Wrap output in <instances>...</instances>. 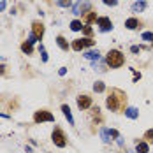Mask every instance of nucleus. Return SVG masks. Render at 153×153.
I'll return each mask as SVG.
<instances>
[{
    "instance_id": "9d476101",
    "label": "nucleus",
    "mask_w": 153,
    "mask_h": 153,
    "mask_svg": "<svg viewBox=\"0 0 153 153\" xmlns=\"http://www.w3.org/2000/svg\"><path fill=\"white\" fill-rule=\"evenodd\" d=\"M141 27V21H139L137 18H128L127 21H125V28L127 30H136Z\"/></svg>"
},
{
    "instance_id": "f3484780",
    "label": "nucleus",
    "mask_w": 153,
    "mask_h": 153,
    "mask_svg": "<svg viewBox=\"0 0 153 153\" xmlns=\"http://www.w3.org/2000/svg\"><path fill=\"white\" fill-rule=\"evenodd\" d=\"M85 58H88V60H92V62H99V60H102V58H100V53H99V51H86V53H85Z\"/></svg>"
},
{
    "instance_id": "2f4dec72",
    "label": "nucleus",
    "mask_w": 153,
    "mask_h": 153,
    "mask_svg": "<svg viewBox=\"0 0 153 153\" xmlns=\"http://www.w3.org/2000/svg\"><path fill=\"white\" fill-rule=\"evenodd\" d=\"M137 79H141V74H137V72H134V81H137Z\"/></svg>"
},
{
    "instance_id": "6ab92c4d",
    "label": "nucleus",
    "mask_w": 153,
    "mask_h": 153,
    "mask_svg": "<svg viewBox=\"0 0 153 153\" xmlns=\"http://www.w3.org/2000/svg\"><path fill=\"white\" fill-rule=\"evenodd\" d=\"M21 51H23L25 55H32V53H33V44H30L28 41H25V42L21 44Z\"/></svg>"
},
{
    "instance_id": "4468645a",
    "label": "nucleus",
    "mask_w": 153,
    "mask_h": 153,
    "mask_svg": "<svg viewBox=\"0 0 153 153\" xmlns=\"http://www.w3.org/2000/svg\"><path fill=\"white\" fill-rule=\"evenodd\" d=\"M146 5H148V4H146L144 0H137V2H134V4H132V13H143V11L146 9Z\"/></svg>"
},
{
    "instance_id": "c9c22d12",
    "label": "nucleus",
    "mask_w": 153,
    "mask_h": 153,
    "mask_svg": "<svg viewBox=\"0 0 153 153\" xmlns=\"http://www.w3.org/2000/svg\"><path fill=\"white\" fill-rule=\"evenodd\" d=\"M152 44H153V42H152Z\"/></svg>"
},
{
    "instance_id": "f03ea898",
    "label": "nucleus",
    "mask_w": 153,
    "mask_h": 153,
    "mask_svg": "<svg viewBox=\"0 0 153 153\" xmlns=\"http://www.w3.org/2000/svg\"><path fill=\"white\" fill-rule=\"evenodd\" d=\"M106 63H107V67H111V69H120L125 63V55L120 49H111V51H107V55H106Z\"/></svg>"
},
{
    "instance_id": "393cba45",
    "label": "nucleus",
    "mask_w": 153,
    "mask_h": 153,
    "mask_svg": "<svg viewBox=\"0 0 153 153\" xmlns=\"http://www.w3.org/2000/svg\"><path fill=\"white\" fill-rule=\"evenodd\" d=\"M56 5H60V7H71L72 0H56Z\"/></svg>"
},
{
    "instance_id": "cd10ccee",
    "label": "nucleus",
    "mask_w": 153,
    "mask_h": 153,
    "mask_svg": "<svg viewBox=\"0 0 153 153\" xmlns=\"http://www.w3.org/2000/svg\"><path fill=\"white\" fill-rule=\"evenodd\" d=\"M106 5H111V7H114V5H118V0H102Z\"/></svg>"
},
{
    "instance_id": "412c9836",
    "label": "nucleus",
    "mask_w": 153,
    "mask_h": 153,
    "mask_svg": "<svg viewBox=\"0 0 153 153\" xmlns=\"http://www.w3.org/2000/svg\"><path fill=\"white\" fill-rule=\"evenodd\" d=\"M104 90H106V85H104L102 81H95V83H93V92L102 93Z\"/></svg>"
},
{
    "instance_id": "f257e3e1",
    "label": "nucleus",
    "mask_w": 153,
    "mask_h": 153,
    "mask_svg": "<svg viewBox=\"0 0 153 153\" xmlns=\"http://www.w3.org/2000/svg\"><path fill=\"white\" fill-rule=\"evenodd\" d=\"M106 106L113 113H122L127 109V93L118 90V88H111V92L106 99Z\"/></svg>"
},
{
    "instance_id": "0eeeda50",
    "label": "nucleus",
    "mask_w": 153,
    "mask_h": 153,
    "mask_svg": "<svg viewBox=\"0 0 153 153\" xmlns=\"http://www.w3.org/2000/svg\"><path fill=\"white\" fill-rule=\"evenodd\" d=\"M76 102H77V107H79L81 111H86V109L92 107V97L86 95V93H81V95H77Z\"/></svg>"
},
{
    "instance_id": "423d86ee",
    "label": "nucleus",
    "mask_w": 153,
    "mask_h": 153,
    "mask_svg": "<svg viewBox=\"0 0 153 153\" xmlns=\"http://www.w3.org/2000/svg\"><path fill=\"white\" fill-rule=\"evenodd\" d=\"M90 7H92L90 0H77L76 5L72 7V14H76V16H79V14H86L88 11H92Z\"/></svg>"
},
{
    "instance_id": "c85d7f7f",
    "label": "nucleus",
    "mask_w": 153,
    "mask_h": 153,
    "mask_svg": "<svg viewBox=\"0 0 153 153\" xmlns=\"http://www.w3.org/2000/svg\"><path fill=\"white\" fill-rule=\"evenodd\" d=\"M141 49H143L141 46H132V48H130V51H132V53H139Z\"/></svg>"
},
{
    "instance_id": "72a5a7b5",
    "label": "nucleus",
    "mask_w": 153,
    "mask_h": 153,
    "mask_svg": "<svg viewBox=\"0 0 153 153\" xmlns=\"http://www.w3.org/2000/svg\"><path fill=\"white\" fill-rule=\"evenodd\" d=\"M0 118H9V114H2V113H0Z\"/></svg>"
},
{
    "instance_id": "473e14b6",
    "label": "nucleus",
    "mask_w": 153,
    "mask_h": 153,
    "mask_svg": "<svg viewBox=\"0 0 153 153\" xmlns=\"http://www.w3.org/2000/svg\"><path fill=\"white\" fill-rule=\"evenodd\" d=\"M4 9H5V2H2V4H0V11H4Z\"/></svg>"
},
{
    "instance_id": "9b49d317",
    "label": "nucleus",
    "mask_w": 153,
    "mask_h": 153,
    "mask_svg": "<svg viewBox=\"0 0 153 153\" xmlns=\"http://www.w3.org/2000/svg\"><path fill=\"white\" fill-rule=\"evenodd\" d=\"M62 113H63V116L67 118V122H69V125H74V118H72L71 107L67 106V104H62Z\"/></svg>"
},
{
    "instance_id": "ddd939ff",
    "label": "nucleus",
    "mask_w": 153,
    "mask_h": 153,
    "mask_svg": "<svg viewBox=\"0 0 153 153\" xmlns=\"http://www.w3.org/2000/svg\"><path fill=\"white\" fill-rule=\"evenodd\" d=\"M99 134H100V137H102V141H104L106 144H109V143L113 141V139H111V137H113V136H111V128H106V127H102Z\"/></svg>"
},
{
    "instance_id": "f8f14e48",
    "label": "nucleus",
    "mask_w": 153,
    "mask_h": 153,
    "mask_svg": "<svg viewBox=\"0 0 153 153\" xmlns=\"http://www.w3.org/2000/svg\"><path fill=\"white\" fill-rule=\"evenodd\" d=\"M97 19H99V16L95 11H88L86 14H85V25H92V23H97Z\"/></svg>"
},
{
    "instance_id": "7ed1b4c3",
    "label": "nucleus",
    "mask_w": 153,
    "mask_h": 153,
    "mask_svg": "<svg viewBox=\"0 0 153 153\" xmlns=\"http://www.w3.org/2000/svg\"><path fill=\"white\" fill-rule=\"evenodd\" d=\"M51 141H53V143H55V146H58V148H65V146H67V137H65V132L62 130L60 127H55V128H53Z\"/></svg>"
},
{
    "instance_id": "39448f33",
    "label": "nucleus",
    "mask_w": 153,
    "mask_h": 153,
    "mask_svg": "<svg viewBox=\"0 0 153 153\" xmlns=\"http://www.w3.org/2000/svg\"><path fill=\"white\" fill-rule=\"evenodd\" d=\"M95 44V41L90 39V37H83V39H74L72 41V44L71 48L74 49V51H81V49H86V48H92Z\"/></svg>"
},
{
    "instance_id": "f704fd0d",
    "label": "nucleus",
    "mask_w": 153,
    "mask_h": 153,
    "mask_svg": "<svg viewBox=\"0 0 153 153\" xmlns=\"http://www.w3.org/2000/svg\"><path fill=\"white\" fill-rule=\"evenodd\" d=\"M127 153H136V152H127Z\"/></svg>"
},
{
    "instance_id": "c756f323",
    "label": "nucleus",
    "mask_w": 153,
    "mask_h": 153,
    "mask_svg": "<svg viewBox=\"0 0 153 153\" xmlns=\"http://www.w3.org/2000/svg\"><path fill=\"white\" fill-rule=\"evenodd\" d=\"M58 74H60V76H65V74H67V69H65V67H60V71H58Z\"/></svg>"
},
{
    "instance_id": "6e6552de",
    "label": "nucleus",
    "mask_w": 153,
    "mask_h": 153,
    "mask_svg": "<svg viewBox=\"0 0 153 153\" xmlns=\"http://www.w3.org/2000/svg\"><path fill=\"white\" fill-rule=\"evenodd\" d=\"M97 27L100 32H111L113 30V21L107 18V16H99L97 19Z\"/></svg>"
},
{
    "instance_id": "2eb2a0df",
    "label": "nucleus",
    "mask_w": 153,
    "mask_h": 153,
    "mask_svg": "<svg viewBox=\"0 0 153 153\" xmlns=\"http://www.w3.org/2000/svg\"><path fill=\"white\" fill-rule=\"evenodd\" d=\"M150 152V144L146 141H139L136 144V153H148Z\"/></svg>"
},
{
    "instance_id": "1a4fd4ad",
    "label": "nucleus",
    "mask_w": 153,
    "mask_h": 153,
    "mask_svg": "<svg viewBox=\"0 0 153 153\" xmlns=\"http://www.w3.org/2000/svg\"><path fill=\"white\" fill-rule=\"evenodd\" d=\"M44 25H42V21H32V33L37 37V41H42V37H44Z\"/></svg>"
},
{
    "instance_id": "7c9ffc66",
    "label": "nucleus",
    "mask_w": 153,
    "mask_h": 153,
    "mask_svg": "<svg viewBox=\"0 0 153 153\" xmlns=\"http://www.w3.org/2000/svg\"><path fill=\"white\" fill-rule=\"evenodd\" d=\"M5 74V65H0V76Z\"/></svg>"
},
{
    "instance_id": "20e7f679",
    "label": "nucleus",
    "mask_w": 153,
    "mask_h": 153,
    "mask_svg": "<svg viewBox=\"0 0 153 153\" xmlns=\"http://www.w3.org/2000/svg\"><path fill=\"white\" fill-rule=\"evenodd\" d=\"M33 122L35 123H46V122H55V116L51 111L48 109H39L33 113Z\"/></svg>"
},
{
    "instance_id": "4be33fe9",
    "label": "nucleus",
    "mask_w": 153,
    "mask_h": 153,
    "mask_svg": "<svg viewBox=\"0 0 153 153\" xmlns=\"http://www.w3.org/2000/svg\"><path fill=\"white\" fill-rule=\"evenodd\" d=\"M106 65H107V63H104L102 60L93 62V69H95V71H99V72H104V71H106Z\"/></svg>"
},
{
    "instance_id": "bb28decb",
    "label": "nucleus",
    "mask_w": 153,
    "mask_h": 153,
    "mask_svg": "<svg viewBox=\"0 0 153 153\" xmlns=\"http://www.w3.org/2000/svg\"><path fill=\"white\" fill-rule=\"evenodd\" d=\"M39 51H41V55H42V62H48V53H46V48L42 46H39Z\"/></svg>"
},
{
    "instance_id": "dca6fc26",
    "label": "nucleus",
    "mask_w": 153,
    "mask_h": 153,
    "mask_svg": "<svg viewBox=\"0 0 153 153\" xmlns=\"http://www.w3.org/2000/svg\"><path fill=\"white\" fill-rule=\"evenodd\" d=\"M123 113H125V116H127V118H130V120H136V118H139V111L136 109V107H127Z\"/></svg>"
},
{
    "instance_id": "b1692460",
    "label": "nucleus",
    "mask_w": 153,
    "mask_h": 153,
    "mask_svg": "<svg viewBox=\"0 0 153 153\" xmlns=\"http://www.w3.org/2000/svg\"><path fill=\"white\" fill-rule=\"evenodd\" d=\"M83 33H85L86 37H90V39H92V35H93L92 27H90V25H85V27H83Z\"/></svg>"
},
{
    "instance_id": "aec40b11",
    "label": "nucleus",
    "mask_w": 153,
    "mask_h": 153,
    "mask_svg": "<svg viewBox=\"0 0 153 153\" xmlns=\"http://www.w3.org/2000/svg\"><path fill=\"white\" fill-rule=\"evenodd\" d=\"M71 30L72 32L83 30V21H79V19H72V21H71Z\"/></svg>"
},
{
    "instance_id": "a878e982",
    "label": "nucleus",
    "mask_w": 153,
    "mask_h": 153,
    "mask_svg": "<svg viewBox=\"0 0 153 153\" xmlns=\"http://www.w3.org/2000/svg\"><path fill=\"white\" fill-rule=\"evenodd\" d=\"M144 139H146V141H150V143H153V128H150V130H146V132H144Z\"/></svg>"
},
{
    "instance_id": "5701e85b",
    "label": "nucleus",
    "mask_w": 153,
    "mask_h": 153,
    "mask_svg": "<svg viewBox=\"0 0 153 153\" xmlns=\"http://www.w3.org/2000/svg\"><path fill=\"white\" fill-rule=\"evenodd\" d=\"M143 41H146V42H153V32H143Z\"/></svg>"
},
{
    "instance_id": "a211bd4d",
    "label": "nucleus",
    "mask_w": 153,
    "mask_h": 153,
    "mask_svg": "<svg viewBox=\"0 0 153 153\" xmlns=\"http://www.w3.org/2000/svg\"><path fill=\"white\" fill-rule=\"evenodd\" d=\"M56 44L60 46V49H63V51H69V42L65 41V37H63V35H58V37H56Z\"/></svg>"
}]
</instances>
